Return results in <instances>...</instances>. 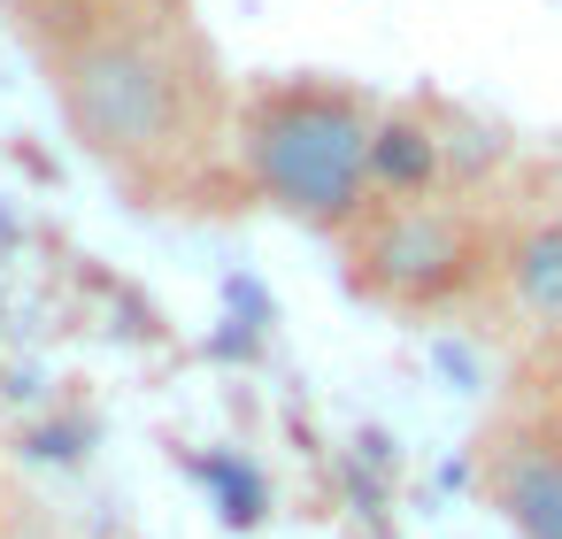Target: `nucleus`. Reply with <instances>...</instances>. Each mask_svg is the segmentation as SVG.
Instances as JSON below:
<instances>
[{"label":"nucleus","instance_id":"1","mask_svg":"<svg viewBox=\"0 0 562 539\" xmlns=\"http://www.w3.org/2000/svg\"><path fill=\"white\" fill-rule=\"evenodd\" d=\"M55 93L70 132L116 162V170H170L209 116V86L193 78L178 32L139 24V16H109L93 32H78L55 55Z\"/></svg>","mask_w":562,"mask_h":539},{"label":"nucleus","instance_id":"6","mask_svg":"<svg viewBox=\"0 0 562 539\" xmlns=\"http://www.w3.org/2000/svg\"><path fill=\"white\" fill-rule=\"evenodd\" d=\"M501 285L524 324L562 332V216H539L501 247Z\"/></svg>","mask_w":562,"mask_h":539},{"label":"nucleus","instance_id":"2","mask_svg":"<svg viewBox=\"0 0 562 539\" xmlns=\"http://www.w3.org/2000/svg\"><path fill=\"white\" fill-rule=\"evenodd\" d=\"M370 139H378V109H362V93H347V86L293 78L239 109V162H247L255 193L316 232H339L362 216Z\"/></svg>","mask_w":562,"mask_h":539},{"label":"nucleus","instance_id":"3","mask_svg":"<svg viewBox=\"0 0 562 539\" xmlns=\"http://www.w3.org/2000/svg\"><path fill=\"white\" fill-rule=\"evenodd\" d=\"M477 270V224L454 201H393L355 232V278L385 301H447Z\"/></svg>","mask_w":562,"mask_h":539},{"label":"nucleus","instance_id":"4","mask_svg":"<svg viewBox=\"0 0 562 539\" xmlns=\"http://www.w3.org/2000/svg\"><path fill=\"white\" fill-rule=\"evenodd\" d=\"M493 501L524 539H562V431L508 439L493 454Z\"/></svg>","mask_w":562,"mask_h":539},{"label":"nucleus","instance_id":"5","mask_svg":"<svg viewBox=\"0 0 562 539\" xmlns=\"http://www.w3.org/2000/svg\"><path fill=\"white\" fill-rule=\"evenodd\" d=\"M447 178V139L431 116H378L370 139V193H401V201H431Z\"/></svg>","mask_w":562,"mask_h":539}]
</instances>
